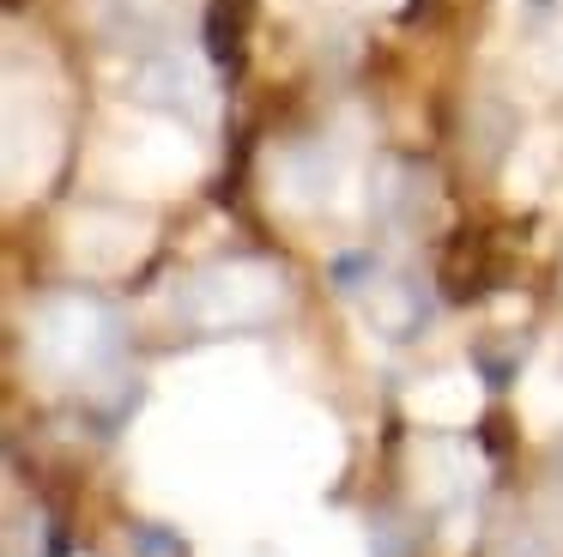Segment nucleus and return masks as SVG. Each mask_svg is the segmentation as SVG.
<instances>
[{
  "instance_id": "obj_1",
  "label": "nucleus",
  "mask_w": 563,
  "mask_h": 557,
  "mask_svg": "<svg viewBox=\"0 0 563 557\" xmlns=\"http://www.w3.org/2000/svg\"><path fill=\"white\" fill-rule=\"evenodd\" d=\"M115 351H122V321L103 309L98 297H49L31 315V358L49 375H67V382H86V375L110 370Z\"/></svg>"
},
{
  "instance_id": "obj_2",
  "label": "nucleus",
  "mask_w": 563,
  "mask_h": 557,
  "mask_svg": "<svg viewBox=\"0 0 563 557\" xmlns=\"http://www.w3.org/2000/svg\"><path fill=\"white\" fill-rule=\"evenodd\" d=\"M279 303H285V285H279L273 266L224 261V266H207V273L183 278L170 309L195 327H249V321H267Z\"/></svg>"
},
{
  "instance_id": "obj_3",
  "label": "nucleus",
  "mask_w": 563,
  "mask_h": 557,
  "mask_svg": "<svg viewBox=\"0 0 563 557\" xmlns=\"http://www.w3.org/2000/svg\"><path fill=\"white\" fill-rule=\"evenodd\" d=\"M140 97L146 103H164V109H183V116H200L207 109V73L188 48H152L134 73Z\"/></svg>"
},
{
  "instance_id": "obj_4",
  "label": "nucleus",
  "mask_w": 563,
  "mask_h": 557,
  "mask_svg": "<svg viewBox=\"0 0 563 557\" xmlns=\"http://www.w3.org/2000/svg\"><path fill=\"white\" fill-rule=\"evenodd\" d=\"M364 315L382 327V334L406 339L418 321H424V291H418L412 278H376V285H364Z\"/></svg>"
},
{
  "instance_id": "obj_5",
  "label": "nucleus",
  "mask_w": 563,
  "mask_h": 557,
  "mask_svg": "<svg viewBox=\"0 0 563 557\" xmlns=\"http://www.w3.org/2000/svg\"><path fill=\"white\" fill-rule=\"evenodd\" d=\"M376 557H400V545H394V527H376Z\"/></svg>"
},
{
  "instance_id": "obj_6",
  "label": "nucleus",
  "mask_w": 563,
  "mask_h": 557,
  "mask_svg": "<svg viewBox=\"0 0 563 557\" xmlns=\"http://www.w3.org/2000/svg\"><path fill=\"white\" fill-rule=\"evenodd\" d=\"M558 467H563V448H558Z\"/></svg>"
}]
</instances>
